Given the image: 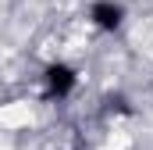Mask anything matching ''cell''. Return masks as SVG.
Returning a JSON list of instances; mask_svg holds the SVG:
<instances>
[{
	"label": "cell",
	"mask_w": 153,
	"mask_h": 150,
	"mask_svg": "<svg viewBox=\"0 0 153 150\" xmlns=\"http://www.w3.org/2000/svg\"><path fill=\"white\" fill-rule=\"evenodd\" d=\"M75 82H78V75H75V68L71 64H50L46 68V93L50 97H68L71 89H75Z\"/></svg>",
	"instance_id": "obj_1"
},
{
	"label": "cell",
	"mask_w": 153,
	"mask_h": 150,
	"mask_svg": "<svg viewBox=\"0 0 153 150\" xmlns=\"http://www.w3.org/2000/svg\"><path fill=\"white\" fill-rule=\"evenodd\" d=\"M89 18H93V25H96V29L114 32L117 25H121V18H125V7L114 4V0H96V4L89 7Z\"/></svg>",
	"instance_id": "obj_2"
}]
</instances>
